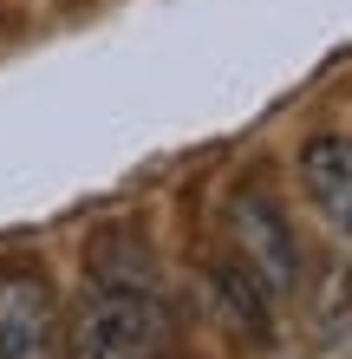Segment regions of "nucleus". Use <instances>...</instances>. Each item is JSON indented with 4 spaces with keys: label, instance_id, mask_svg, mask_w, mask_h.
Instances as JSON below:
<instances>
[{
    "label": "nucleus",
    "instance_id": "4",
    "mask_svg": "<svg viewBox=\"0 0 352 359\" xmlns=\"http://www.w3.org/2000/svg\"><path fill=\"white\" fill-rule=\"evenodd\" d=\"M202 287H209V313H216V327L229 333L235 346H274V294H267L255 274H248L235 255L229 262H216L209 274H202Z\"/></svg>",
    "mask_w": 352,
    "mask_h": 359
},
{
    "label": "nucleus",
    "instance_id": "2",
    "mask_svg": "<svg viewBox=\"0 0 352 359\" xmlns=\"http://www.w3.org/2000/svg\"><path fill=\"white\" fill-rule=\"evenodd\" d=\"M222 236H229V255L255 274L274 301H287V294L307 281L300 236H294L287 209L267 196V189H235V196L222 203Z\"/></svg>",
    "mask_w": 352,
    "mask_h": 359
},
{
    "label": "nucleus",
    "instance_id": "5",
    "mask_svg": "<svg viewBox=\"0 0 352 359\" xmlns=\"http://www.w3.org/2000/svg\"><path fill=\"white\" fill-rule=\"evenodd\" d=\"M300 189L320 209V222L352 242V137L346 131H320L300 144Z\"/></svg>",
    "mask_w": 352,
    "mask_h": 359
},
{
    "label": "nucleus",
    "instance_id": "3",
    "mask_svg": "<svg viewBox=\"0 0 352 359\" xmlns=\"http://www.w3.org/2000/svg\"><path fill=\"white\" fill-rule=\"evenodd\" d=\"M66 340V307H59L52 274H39L33 262L0 268V359H52V346Z\"/></svg>",
    "mask_w": 352,
    "mask_h": 359
},
{
    "label": "nucleus",
    "instance_id": "1",
    "mask_svg": "<svg viewBox=\"0 0 352 359\" xmlns=\"http://www.w3.org/2000/svg\"><path fill=\"white\" fill-rule=\"evenodd\" d=\"M176 320L157 287L92 281L66 313V359H170Z\"/></svg>",
    "mask_w": 352,
    "mask_h": 359
}]
</instances>
